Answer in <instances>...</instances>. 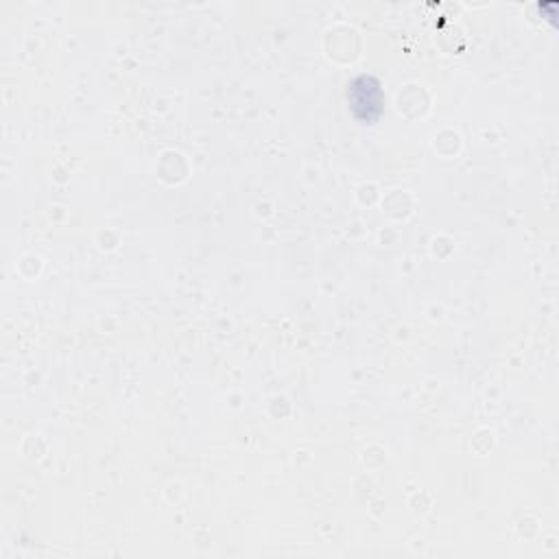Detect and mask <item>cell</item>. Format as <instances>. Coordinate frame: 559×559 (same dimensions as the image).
Instances as JSON below:
<instances>
[{"label":"cell","mask_w":559,"mask_h":559,"mask_svg":"<svg viewBox=\"0 0 559 559\" xmlns=\"http://www.w3.org/2000/svg\"><path fill=\"white\" fill-rule=\"evenodd\" d=\"M347 109L360 124H376L384 114V87L373 74H358L345 90Z\"/></svg>","instance_id":"6da1fadb"}]
</instances>
